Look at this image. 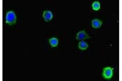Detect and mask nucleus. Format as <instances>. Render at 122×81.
I'll return each instance as SVG.
<instances>
[{"mask_svg": "<svg viewBox=\"0 0 122 81\" xmlns=\"http://www.w3.org/2000/svg\"><path fill=\"white\" fill-rule=\"evenodd\" d=\"M102 23L103 22L102 21L97 19H93L92 21V26L95 29H98L101 27Z\"/></svg>", "mask_w": 122, "mask_h": 81, "instance_id": "39448f33", "label": "nucleus"}, {"mask_svg": "<svg viewBox=\"0 0 122 81\" xmlns=\"http://www.w3.org/2000/svg\"><path fill=\"white\" fill-rule=\"evenodd\" d=\"M49 42L50 45L52 48L56 47L58 44L59 41L58 39L55 37L50 38L49 40Z\"/></svg>", "mask_w": 122, "mask_h": 81, "instance_id": "0eeeda50", "label": "nucleus"}, {"mask_svg": "<svg viewBox=\"0 0 122 81\" xmlns=\"http://www.w3.org/2000/svg\"><path fill=\"white\" fill-rule=\"evenodd\" d=\"M113 70L114 69L110 67H106L103 70L102 76L104 78L110 80L112 78L113 75Z\"/></svg>", "mask_w": 122, "mask_h": 81, "instance_id": "f03ea898", "label": "nucleus"}, {"mask_svg": "<svg viewBox=\"0 0 122 81\" xmlns=\"http://www.w3.org/2000/svg\"><path fill=\"white\" fill-rule=\"evenodd\" d=\"M78 47L80 50H84L88 48V45L86 42L82 41L79 42L78 44Z\"/></svg>", "mask_w": 122, "mask_h": 81, "instance_id": "423d86ee", "label": "nucleus"}, {"mask_svg": "<svg viewBox=\"0 0 122 81\" xmlns=\"http://www.w3.org/2000/svg\"><path fill=\"white\" fill-rule=\"evenodd\" d=\"M90 38L88 35L86 33L84 30L79 32L76 34V39L78 40H83Z\"/></svg>", "mask_w": 122, "mask_h": 81, "instance_id": "7ed1b4c3", "label": "nucleus"}, {"mask_svg": "<svg viewBox=\"0 0 122 81\" xmlns=\"http://www.w3.org/2000/svg\"><path fill=\"white\" fill-rule=\"evenodd\" d=\"M43 17L46 22H49L53 18V14L50 11H45L43 14Z\"/></svg>", "mask_w": 122, "mask_h": 81, "instance_id": "20e7f679", "label": "nucleus"}, {"mask_svg": "<svg viewBox=\"0 0 122 81\" xmlns=\"http://www.w3.org/2000/svg\"><path fill=\"white\" fill-rule=\"evenodd\" d=\"M6 23L9 25H14L16 21V16L15 14L12 11H9L6 15Z\"/></svg>", "mask_w": 122, "mask_h": 81, "instance_id": "f257e3e1", "label": "nucleus"}, {"mask_svg": "<svg viewBox=\"0 0 122 81\" xmlns=\"http://www.w3.org/2000/svg\"><path fill=\"white\" fill-rule=\"evenodd\" d=\"M92 7L94 11H98L101 7L100 3L98 1L94 2L92 5Z\"/></svg>", "mask_w": 122, "mask_h": 81, "instance_id": "6e6552de", "label": "nucleus"}]
</instances>
